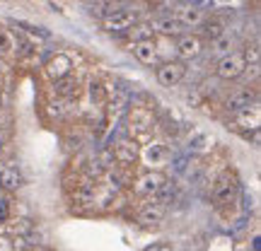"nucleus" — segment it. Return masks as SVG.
Listing matches in <instances>:
<instances>
[{"instance_id": "nucleus-15", "label": "nucleus", "mask_w": 261, "mask_h": 251, "mask_svg": "<svg viewBox=\"0 0 261 251\" xmlns=\"http://www.w3.org/2000/svg\"><path fill=\"white\" fill-rule=\"evenodd\" d=\"M130 51H133V56L138 58L143 65H155L160 61L155 41H138V44H130Z\"/></svg>"}, {"instance_id": "nucleus-6", "label": "nucleus", "mask_w": 261, "mask_h": 251, "mask_svg": "<svg viewBox=\"0 0 261 251\" xmlns=\"http://www.w3.org/2000/svg\"><path fill=\"white\" fill-rule=\"evenodd\" d=\"M138 157L143 159V164H145L148 169H160V167L167 164L169 152L162 143H152V140H150V143H145V145L140 148Z\"/></svg>"}, {"instance_id": "nucleus-3", "label": "nucleus", "mask_w": 261, "mask_h": 251, "mask_svg": "<svg viewBox=\"0 0 261 251\" xmlns=\"http://www.w3.org/2000/svg\"><path fill=\"white\" fill-rule=\"evenodd\" d=\"M247 73V63H244V58L240 51H232V53H227V56L218 58V63H215V75L220 77V80H237V77H242Z\"/></svg>"}, {"instance_id": "nucleus-23", "label": "nucleus", "mask_w": 261, "mask_h": 251, "mask_svg": "<svg viewBox=\"0 0 261 251\" xmlns=\"http://www.w3.org/2000/svg\"><path fill=\"white\" fill-rule=\"evenodd\" d=\"M259 56H261V51H259V44L254 41V44H247V48H244V63H247V68L249 65H259Z\"/></svg>"}, {"instance_id": "nucleus-17", "label": "nucleus", "mask_w": 261, "mask_h": 251, "mask_svg": "<svg viewBox=\"0 0 261 251\" xmlns=\"http://www.w3.org/2000/svg\"><path fill=\"white\" fill-rule=\"evenodd\" d=\"M150 27H152L155 34H165V37H174V34H179L184 29L174 17H155L150 22Z\"/></svg>"}, {"instance_id": "nucleus-22", "label": "nucleus", "mask_w": 261, "mask_h": 251, "mask_svg": "<svg viewBox=\"0 0 261 251\" xmlns=\"http://www.w3.org/2000/svg\"><path fill=\"white\" fill-rule=\"evenodd\" d=\"M211 143H213V138L208 133H194L189 138V150L191 152H205V150L211 148Z\"/></svg>"}, {"instance_id": "nucleus-7", "label": "nucleus", "mask_w": 261, "mask_h": 251, "mask_svg": "<svg viewBox=\"0 0 261 251\" xmlns=\"http://www.w3.org/2000/svg\"><path fill=\"white\" fill-rule=\"evenodd\" d=\"M184 77H187V65L181 61H169L158 68V82L162 87H177Z\"/></svg>"}, {"instance_id": "nucleus-4", "label": "nucleus", "mask_w": 261, "mask_h": 251, "mask_svg": "<svg viewBox=\"0 0 261 251\" xmlns=\"http://www.w3.org/2000/svg\"><path fill=\"white\" fill-rule=\"evenodd\" d=\"M133 24H138V15L128 8H119V10H112L107 17L102 19V27L112 34H119V32H128Z\"/></svg>"}, {"instance_id": "nucleus-5", "label": "nucleus", "mask_w": 261, "mask_h": 251, "mask_svg": "<svg viewBox=\"0 0 261 251\" xmlns=\"http://www.w3.org/2000/svg\"><path fill=\"white\" fill-rule=\"evenodd\" d=\"M259 123H261V114H259V106H252L247 111H240V114H232V121H227V126L232 130H242V135H252L259 130Z\"/></svg>"}, {"instance_id": "nucleus-25", "label": "nucleus", "mask_w": 261, "mask_h": 251, "mask_svg": "<svg viewBox=\"0 0 261 251\" xmlns=\"http://www.w3.org/2000/svg\"><path fill=\"white\" fill-rule=\"evenodd\" d=\"M90 97H92L94 102H104L107 99V87L102 82H92L90 85Z\"/></svg>"}, {"instance_id": "nucleus-20", "label": "nucleus", "mask_w": 261, "mask_h": 251, "mask_svg": "<svg viewBox=\"0 0 261 251\" xmlns=\"http://www.w3.org/2000/svg\"><path fill=\"white\" fill-rule=\"evenodd\" d=\"M234 48V37L232 34H223L220 39H215V41H211V53H215V56H227V53H232Z\"/></svg>"}, {"instance_id": "nucleus-13", "label": "nucleus", "mask_w": 261, "mask_h": 251, "mask_svg": "<svg viewBox=\"0 0 261 251\" xmlns=\"http://www.w3.org/2000/svg\"><path fill=\"white\" fill-rule=\"evenodd\" d=\"M234 191H237V181H234V177H230V172H223L220 177H218V181H215V201L218 203H230L234 198Z\"/></svg>"}, {"instance_id": "nucleus-1", "label": "nucleus", "mask_w": 261, "mask_h": 251, "mask_svg": "<svg viewBox=\"0 0 261 251\" xmlns=\"http://www.w3.org/2000/svg\"><path fill=\"white\" fill-rule=\"evenodd\" d=\"M155 128V116H152V109L148 106H133L128 111V130H130V138L136 140H143L148 138L150 133Z\"/></svg>"}, {"instance_id": "nucleus-10", "label": "nucleus", "mask_w": 261, "mask_h": 251, "mask_svg": "<svg viewBox=\"0 0 261 251\" xmlns=\"http://www.w3.org/2000/svg\"><path fill=\"white\" fill-rule=\"evenodd\" d=\"M44 68H46L48 77L56 82V80H63V77H68V75L73 73V58L65 56V53H56Z\"/></svg>"}, {"instance_id": "nucleus-24", "label": "nucleus", "mask_w": 261, "mask_h": 251, "mask_svg": "<svg viewBox=\"0 0 261 251\" xmlns=\"http://www.w3.org/2000/svg\"><path fill=\"white\" fill-rule=\"evenodd\" d=\"M223 34H227V32H225V24H223V22H208V24H205V37L211 39V41L220 39Z\"/></svg>"}, {"instance_id": "nucleus-8", "label": "nucleus", "mask_w": 261, "mask_h": 251, "mask_svg": "<svg viewBox=\"0 0 261 251\" xmlns=\"http://www.w3.org/2000/svg\"><path fill=\"white\" fill-rule=\"evenodd\" d=\"M165 215H167V205L160 203L158 198H148V203H143L138 210V222L145 227H155L165 220Z\"/></svg>"}, {"instance_id": "nucleus-11", "label": "nucleus", "mask_w": 261, "mask_h": 251, "mask_svg": "<svg viewBox=\"0 0 261 251\" xmlns=\"http://www.w3.org/2000/svg\"><path fill=\"white\" fill-rule=\"evenodd\" d=\"M256 106V94L249 92V90H240V92H232L227 99H225V109L230 114H240V111H247Z\"/></svg>"}, {"instance_id": "nucleus-14", "label": "nucleus", "mask_w": 261, "mask_h": 251, "mask_svg": "<svg viewBox=\"0 0 261 251\" xmlns=\"http://www.w3.org/2000/svg\"><path fill=\"white\" fill-rule=\"evenodd\" d=\"M181 27H198V24H203L205 19V12L203 8H198V5H181L177 10V15H174Z\"/></svg>"}, {"instance_id": "nucleus-26", "label": "nucleus", "mask_w": 261, "mask_h": 251, "mask_svg": "<svg viewBox=\"0 0 261 251\" xmlns=\"http://www.w3.org/2000/svg\"><path fill=\"white\" fill-rule=\"evenodd\" d=\"M10 48H12V37H10L8 32L0 27V51H3V53H8Z\"/></svg>"}, {"instance_id": "nucleus-27", "label": "nucleus", "mask_w": 261, "mask_h": 251, "mask_svg": "<svg viewBox=\"0 0 261 251\" xmlns=\"http://www.w3.org/2000/svg\"><path fill=\"white\" fill-rule=\"evenodd\" d=\"M145 251H174V249H172L169 244H162V242H160V244H150Z\"/></svg>"}, {"instance_id": "nucleus-2", "label": "nucleus", "mask_w": 261, "mask_h": 251, "mask_svg": "<svg viewBox=\"0 0 261 251\" xmlns=\"http://www.w3.org/2000/svg\"><path fill=\"white\" fill-rule=\"evenodd\" d=\"M167 184V177L160 172V169H148V172H143L140 177H136L133 181V191L143 198H152V196L160 193V188Z\"/></svg>"}, {"instance_id": "nucleus-9", "label": "nucleus", "mask_w": 261, "mask_h": 251, "mask_svg": "<svg viewBox=\"0 0 261 251\" xmlns=\"http://www.w3.org/2000/svg\"><path fill=\"white\" fill-rule=\"evenodd\" d=\"M138 143L133 138H121V140H116L114 143V148H112V157L114 162H119V164H133L136 159H138Z\"/></svg>"}, {"instance_id": "nucleus-19", "label": "nucleus", "mask_w": 261, "mask_h": 251, "mask_svg": "<svg viewBox=\"0 0 261 251\" xmlns=\"http://www.w3.org/2000/svg\"><path fill=\"white\" fill-rule=\"evenodd\" d=\"M126 34H128V39L133 41V44H138V41H155V32H152V27H150V24H143V22L133 24Z\"/></svg>"}, {"instance_id": "nucleus-16", "label": "nucleus", "mask_w": 261, "mask_h": 251, "mask_svg": "<svg viewBox=\"0 0 261 251\" xmlns=\"http://www.w3.org/2000/svg\"><path fill=\"white\" fill-rule=\"evenodd\" d=\"M22 184H24V177L19 174L17 167H10V164H3V167H0V188L17 191Z\"/></svg>"}, {"instance_id": "nucleus-21", "label": "nucleus", "mask_w": 261, "mask_h": 251, "mask_svg": "<svg viewBox=\"0 0 261 251\" xmlns=\"http://www.w3.org/2000/svg\"><path fill=\"white\" fill-rule=\"evenodd\" d=\"M10 230H12V234H17V237H32L34 234V222L32 220H27V217H17V220H12L10 222Z\"/></svg>"}, {"instance_id": "nucleus-28", "label": "nucleus", "mask_w": 261, "mask_h": 251, "mask_svg": "<svg viewBox=\"0 0 261 251\" xmlns=\"http://www.w3.org/2000/svg\"><path fill=\"white\" fill-rule=\"evenodd\" d=\"M0 104H3V97H0Z\"/></svg>"}, {"instance_id": "nucleus-18", "label": "nucleus", "mask_w": 261, "mask_h": 251, "mask_svg": "<svg viewBox=\"0 0 261 251\" xmlns=\"http://www.w3.org/2000/svg\"><path fill=\"white\" fill-rule=\"evenodd\" d=\"M54 90H56V94L61 97V99H70V97H77V92H80V82L68 75V77H63V80H56V82H54Z\"/></svg>"}, {"instance_id": "nucleus-12", "label": "nucleus", "mask_w": 261, "mask_h": 251, "mask_svg": "<svg viewBox=\"0 0 261 251\" xmlns=\"http://www.w3.org/2000/svg\"><path fill=\"white\" fill-rule=\"evenodd\" d=\"M201 51H203V41L196 37V34H184V37H179L177 56L181 58V63H184V61H191V58H196V56H201Z\"/></svg>"}]
</instances>
